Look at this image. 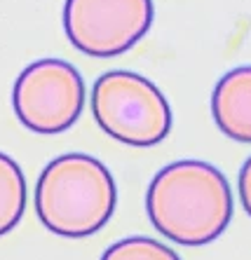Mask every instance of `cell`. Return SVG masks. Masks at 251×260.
<instances>
[{"label": "cell", "mask_w": 251, "mask_h": 260, "mask_svg": "<svg viewBox=\"0 0 251 260\" xmlns=\"http://www.w3.org/2000/svg\"><path fill=\"white\" fill-rule=\"evenodd\" d=\"M153 228L178 246L216 242L233 218L230 183L214 164L178 159L153 176L146 192Z\"/></svg>", "instance_id": "cell-1"}, {"label": "cell", "mask_w": 251, "mask_h": 260, "mask_svg": "<svg viewBox=\"0 0 251 260\" xmlns=\"http://www.w3.org/2000/svg\"><path fill=\"white\" fill-rule=\"evenodd\" d=\"M33 202L40 223L49 232L82 239L110 220L117 190L101 159L85 152H66L40 171Z\"/></svg>", "instance_id": "cell-2"}, {"label": "cell", "mask_w": 251, "mask_h": 260, "mask_svg": "<svg viewBox=\"0 0 251 260\" xmlns=\"http://www.w3.org/2000/svg\"><path fill=\"white\" fill-rule=\"evenodd\" d=\"M92 115L110 139L132 148H150L167 139L172 108L148 78L129 71H110L92 87Z\"/></svg>", "instance_id": "cell-3"}, {"label": "cell", "mask_w": 251, "mask_h": 260, "mask_svg": "<svg viewBox=\"0 0 251 260\" xmlns=\"http://www.w3.org/2000/svg\"><path fill=\"white\" fill-rule=\"evenodd\" d=\"M85 106V80L68 61L38 59L19 73L12 108L26 129L56 136L78 122Z\"/></svg>", "instance_id": "cell-4"}, {"label": "cell", "mask_w": 251, "mask_h": 260, "mask_svg": "<svg viewBox=\"0 0 251 260\" xmlns=\"http://www.w3.org/2000/svg\"><path fill=\"white\" fill-rule=\"evenodd\" d=\"M153 14V0H66L64 30L82 54L113 59L143 40Z\"/></svg>", "instance_id": "cell-5"}, {"label": "cell", "mask_w": 251, "mask_h": 260, "mask_svg": "<svg viewBox=\"0 0 251 260\" xmlns=\"http://www.w3.org/2000/svg\"><path fill=\"white\" fill-rule=\"evenodd\" d=\"M211 115L228 139L251 143V66H237L216 82Z\"/></svg>", "instance_id": "cell-6"}, {"label": "cell", "mask_w": 251, "mask_h": 260, "mask_svg": "<svg viewBox=\"0 0 251 260\" xmlns=\"http://www.w3.org/2000/svg\"><path fill=\"white\" fill-rule=\"evenodd\" d=\"M26 209L24 171L10 155L0 152V237L19 225Z\"/></svg>", "instance_id": "cell-7"}, {"label": "cell", "mask_w": 251, "mask_h": 260, "mask_svg": "<svg viewBox=\"0 0 251 260\" xmlns=\"http://www.w3.org/2000/svg\"><path fill=\"white\" fill-rule=\"evenodd\" d=\"M101 260H181V255L150 237H127L106 248Z\"/></svg>", "instance_id": "cell-8"}, {"label": "cell", "mask_w": 251, "mask_h": 260, "mask_svg": "<svg viewBox=\"0 0 251 260\" xmlns=\"http://www.w3.org/2000/svg\"><path fill=\"white\" fill-rule=\"evenodd\" d=\"M239 202H242V209L251 216V157L242 164V171H239Z\"/></svg>", "instance_id": "cell-9"}]
</instances>
